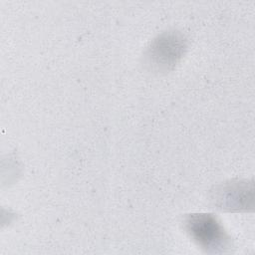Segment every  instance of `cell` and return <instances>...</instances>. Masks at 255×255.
Listing matches in <instances>:
<instances>
[{"instance_id": "7a4b0ae2", "label": "cell", "mask_w": 255, "mask_h": 255, "mask_svg": "<svg viewBox=\"0 0 255 255\" xmlns=\"http://www.w3.org/2000/svg\"><path fill=\"white\" fill-rule=\"evenodd\" d=\"M183 228L189 238L207 253H224L232 247L231 237L211 213L187 214L183 218Z\"/></svg>"}, {"instance_id": "6da1fadb", "label": "cell", "mask_w": 255, "mask_h": 255, "mask_svg": "<svg viewBox=\"0 0 255 255\" xmlns=\"http://www.w3.org/2000/svg\"><path fill=\"white\" fill-rule=\"evenodd\" d=\"M188 49L186 36L178 30H168L156 36L143 54L145 68L155 74L171 72L184 57Z\"/></svg>"}, {"instance_id": "3957f363", "label": "cell", "mask_w": 255, "mask_h": 255, "mask_svg": "<svg viewBox=\"0 0 255 255\" xmlns=\"http://www.w3.org/2000/svg\"><path fill=\"white\" fill-rule=\"evenodd\" d=\"M253 180H230L210 191V201L218 209L229 212L252 211L254 207Z\"/></svg>"}]
</instances>
